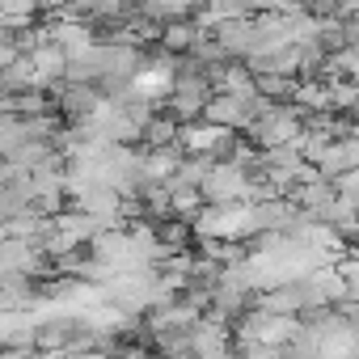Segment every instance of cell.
<instances>
[{
	"instance_id": "3957f363",
	"label": "cell",
	"mask_w": 359,
	"mask_h": 359,
	"mask_svg": "<svg viewBox=\"0 0 359 359\" xmlns=\"http://www.w3.org/2000/svg\"><path fill=\"white\" fill-rule=\"evenodd\" d=\"M114 359H152V355H148L144 346H123V351H118Z\"/></svg>"
},
{
	"instance_id": "7a4b0ae2",
	"label": "cell",
	"mask_w": 359,
	"mask_h": 359,
	"mask_svg": "<svg viewBox=\"0 0 359 359\" xmlns=\"http://www.w3.org/2000/svg\"><path fill=\"white\" fill-rule=\"evenodd\" d=\"M165 43L169 47H187V43H195V30L191 26H169L165 30Z\"/></svg>"
},
{
	"instance_id": "6da1fadb",
	"label": "cell",
	"mask_w": 359,
	"mask_h": 359,
	"mask_svg": "<svg viewBox=\"0 0 359 359\" xmlns=\"http://www.w3.org/2000/svg\"><path fill=\"white\" fill-rule=\"evenodd\" d=\"M334 271H338V279H342L346 296H351V300H359V258H346V262H338Z\"/></svg>"
}]
</instances>
